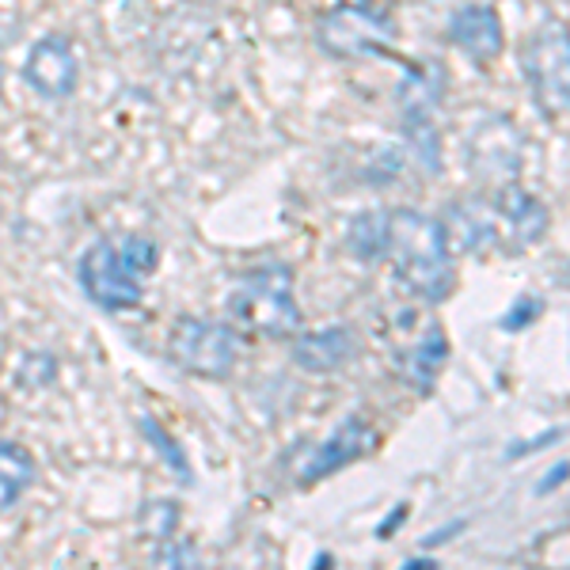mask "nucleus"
Wrapping results in <instances>:
<instances>
[{
  "label": "nucleus",
  "instance_id": "obj_1",
  "mask_svg": "<svg viewBox=\"0 0 570 570\" xmlns=\"http://www.w3.org/2000/svg\"><path fill=\"white\" fill-rule=\"evenodd\" d=\"M160 266V247L145 233H110L85 247L77 266L80 289L104 312H126L145 297V278Z\"/></svg>",
  "mask_w": 570,
  "mask_h": 570
},
{
  "label": "nucleus",
  "instance_id": "obj_2",
  "mask_svg": "<svg viewBox=\"0 0 570 570\" xmlns=\"http://www.w3.org/2000/svg\"><path fill=\"white\" fill-rule=\"evenodd\" d=\"M389 259L400 282L426 305H441L453 293V252H449L445 233H441V220L426 217L422 209H392Z\"/></svg>",
  "mask_w": 570,
  "mask_h": 570
},
{
  "label": "nucleus",
  "instance_id": "obj_3",
  "mask_svg": "<svg viewBox=\"0 0 570 570\" xmlns=\"http://www.w3.org/2000/svg\"><path fill=\"white\" fill-rule=\"evenodd\" d=\"M228 316H233V324L255 331V335H297L301 324H305V312H301L297 293H293L289 266L263 263L255 271H247L236 282V289L228 293Z\"/></svg>",
  "mask_w": 570,
  "mask_h": 570
},
{
  "label": "nucleus",
  "instance_id": "obj_4",
  "mask_svg": "<svg viewBox=\"0 0 570 570\" xmlns=\"http://www.w3.org/2000/svg\"><path fill=\"white\" fill-rule=\"evenodd\" d=\"M400 27L389 12L365 4H335L316 20L320 50L338 61H373L395 50Z\"/></svg>",
  "mask_w": 570,
  "mask_h": 570
},
{
  "label": "nucleus",
  "instance_id": "obj_5",
  "mask_svg": "<svg viewBox=\"0 0 570 570\" xmlns=\"http://www.w3.org/2000/svg\"><path fill=\"white\" fill-rule=\"evenodd\" d=\"M525 80L540 115H570V27L540 23L525 42Z\"/></svg>",
  "mask_w": 570,
  "mask_h": 570
},
{
  "label": "nucleus",
  "instance_id": "obj_6",
  "mask_svg": "<svg viewBox=\"0 0 570 570\" xmlns=\"http://www.w3.org/2000/svg\"><path fill=\"white\" fill-rule=\"evenodd\" d=\"M168 354L179 370L195 373L202 381H225L240 362V335L217 320L183 316L168 335Z\"/></svg>",
  "mask_w": 570,
  "mask_h": 570
},
{
  "label": "nucleus",
  "instance_id": "obj_7",
  "mask_svg": "<svg viewBox=\"0 0 570 570\" xmlns=\"http://www.w3.org/2000/svg\"><path fill=\"white\" fill-rule=\"evenodd\" d=\"M403 324L392 343V365L415 392H430L449 362V335L426 312H403Z\"/></svg>",
  "mask_w": 570,
  "mask_h": 570
},
{
  "label": "nucleus",
  "instance_id": "obj_8",
  "mask_svg": "<svg viewBox=\"0 0 570 570\" xmlns=\"http://www.w3.org/2000/svg\"><path fill=\"white\" fill-rule=\"evenodd\" d=\"M468 164L472 176L487 187H513L525 164V141L521 130L505 115H487L468 137Z\"/></svg>",
  "mask_w": 570,
  "mask_h": 570
},
{
  "label": "nucleus",
  "instance_id": "obj_9",
  "mask_svg": "<svg viewBox=\"0 0 570 570\" xmlns=\"http://www.w3.org/2000/svg\"><path fill=\"white\" fill-rule=\"evenodd\" d=\"M23 80L42 99H69L80 88V61L66 35H46L23 61Z\"/></svg>",
  "mask_w": 570,
  "mask_h": 570
},
{
  "label": "nucleus",
  "instance_id": "obj_10",
  "mask_svg": "<svg viewBox=\"0 0 570 570\" xmlns=\"http://www.w3.org/2000/svg\"><path fill=\"white\" fill-rule=\"evenodd\" d=\"M441 233H445L449 252H483L491 244H502V228H499V209L494 198L487 202V195L449 202L445 217H441Z\"/></svg>",
  "mask_w": 570,
  "mask_h": 570
},
{
  "label": "nucleus",
  "instance_id": "obj_11",
  "mask_svg": "<svg viewBox=\"0 0 570 570\" xmlns=\"http://www.w3.org/2000/svg\"><path fill=\"white\" fill-rule=\"evenodd\" d=\"M449 39L456 42V50L464 58H472L475 66H494L505 50V31L502 16L491 4H464L449 20Z\"/></svg>",
  "mask_w": 570,
  "mask_h": 570
},
{
  "label": "nucleus",
  "instance_id": "obj_12",
  "mask_svg": "<svg viewBox=\"0 0 570 570\" xmlns=\"http://www.w3.org/2000/svg\"><path fill=\"white\" fill-rule=\"evenodd\" d=\"M494 209H499V228L505 233V247L510 252H525V247L540 244L548 236V206L532 198L521 187H502L494 195Z\"/></svg>",
  "mask_w": 570,
  "mask_h": 570
},
{
  "label": "nucleus",
  "instance_id": "obj_13",
  "mask_svg": "<svg viewBox=\"0 0 570 570\" xmlns=\"http://www.w3.org/2000/svg\"><path fill=\"white\" fill-rule=\"evenodd\" d=\"M370 449H373V430L365 426V422L357 419V415L343 419V422H338L335 434H331L324 445H320L316 453H312V461L305 464V472H301V483L324 480V475L338 472V468L354 464L357 456H365Z\"/></svg>",
  "mask_w": 570,
  "mask_h": 570
},
{
  "label": "nucleus",
  "instance_id": "obj_14",
  "mask_svg": "<svg viewBox=\"0 0 570 570\" xmlns=\"http://www.w3.org/2000/svg\"><path fill=\"white\" fill-rule=\"evenodd\" d=\"M445 96V66L441 61H422V66H411L407 77L395 88V104H400L403 126L415 122H430L434 110Z\"/></svg>",
  "mask_w": 570,
  "mask_h": 570
},
{
  "label": "nucleus",
  "instance_id": "obj_15",
  "mask_svg": "<svg viewBox=\"0 0 570 570\" xmlns=\"http://www.w3.org/2000/svg\"><path fill=\"white\" fill-rule=\"evenodd\" d=\"M357 354V335L351 327H324L305 331L293 343V362L308 373H335Z\"/></svg>",
  "mask_w": 570,
  "mask_h": 570
},
{
  "label": "nucleus",
  "instance_id": "obj_16",
  "mask_svg": "<svg viewBox=\"0 0 570 570\" xmlns=\"http://www.w3.org/2000/svg\"><path fill=\"white\" fill-rule=\"evenodd\" d=\"M389 236H392V209H365V214L351 217L346 252H351L357 263L373 266L389 255Z\"/></svg>",
  "mask_w": 570,
  "mask_h": 570
},
{
  "label": "nucleus",
  "instance_id": "obj_17",
  "mask_svg": "<svg viewBox=\"0 0 570 570\" xmlns=\"http://www.w3.org/2000/svg\"><path fill=\"white\" fill-rule=\"evenodd\" d=\"M35 483V456L20 441L0 438V513H8Z\"/></svg>",
  "mask_w": 570,
  "mask_h": 570
},
{
  "label": "nucleus",
  "instance_id": "obj_18",
  "mask_svg": "<svg viewBox=\"0 0 570 570\" xmlns=\"http://www.w3.org/2000/svg\"><path fill=\"white\" fill-rule=\"evenodd\" d=\"M403 130H407V149L415 153L419 168L430 179L441 176V137L434 130V122H415V126H403Z\"/></svg>",
  "mask_w": 570,
  "mask_h": 570
},
{
  "label": "nucleus",
  "instance_id": "obj_19",
  "mask_svg": "<svg viewBox=\"0 0 570 570\" xmlns=\"http://www.w3.org/2000/svg\"><path fill=\"white\" fill-rule=\"evenodd\" d=\"M141 430H145V438H149V445H156V453H160L164 461H168V468H171V472H176L179 480H190L187 453H183V449L176 445V441H171V434H168V430H164L160 422H156V419H149V415L141 419Z\"/></svg>",
  "mask_w": 570,
  "mask_h": 570
},
{
  "label": "nucleus",
  "instance_id": "obj_20",
  "mask_svg": "<svg viewBox=\"0 0 570 570\" xmlns=\"http://www.w3.org/2000/svg\"><path fill=\"white\" fill-rule=\"evenodd\" d=\"M153 570H206V563L190 540H168L153 556Z\"/></svg>",
  "mask_w": 570,
  "mask_h": 570
},
{
  "label": "nucleus",
  "instance_id": "obj_21",
  "mask_svg": "<svg viewBox=\"0 0 570 570\" xmlns=\"http://www.w3.org/2000/svg\"><path fill=\"white\" fill-rule=\"evenodd\" d=\"M145 525H149V532L156 540L171 537V529L179 525V510L176 502H153L149 510H145Z\"/></svg>",
  "mask_w": 570,
  "mask_h": 570
},
{
  "label": "nucleus",
  "instance_id": "obj_22",
  "mask_svg": "<svg viewBox=\"0 0 570 570\" xmlns=\"http://www.w3.org/2000/svg\"><path fill=\"white\" fill-rule=\"evenodd\" d=\"M537 312H540V301H525V305H521V308H513L510 312V320H505V327H525L529 324V320L532 316H537Z\"/></svg>",
  "mask_w": 570,
  "mask_h": 570
},
{
  "label": "nucleus",
  "instance_id": "obj_23",
  "mask_svg": "<svg viewBox=\"0 0 570 570\" xmlns=\"http://www.w3.org/2000/svg\"><path fill=\"white\" fill-rule=\"evenodd\" d=\"M559 434H563V430H551V434H540L537 441H532V445H513V449H510V456L537 453V449H544V445H551V441H559Z\"/></svg>",
  "mask_w": 570,
  "mask_h": 570
},
{
  "label": "nucleus",
  "instance_id": "obj_24",
  "mask_svg": "<svg viewBox=\"0 0 570 570\" xmlns=\"http://www.w3.org/2000/svg\"><path fill=\"white\" fill-rule=\"evenodd\" d=\"M461 529H464V521H453V525H445V529L438 532V537H426V540H422V548H434V544H441V540L456 537V532H461Z\"/></svg>",
  "mask_w": 570,
  "mask_h": 570
},
{
  "label": "nucleus",
  "instance_id": "obj_25",
  "mask_svg": "<svg viewBox=\"0 0 570 570\" xmlns=\"http://www.w3.org/2000/svg\"><path fill=\"white\" fill-rule=\"evenodd\" d=\"M567 475H570V464H559V468H556V475H551V480H540L537 491H540V494H544V491H556V487L563 483Z\"/></svg>",
  "mask_w": 570,
  "mask_h": 570
},
{
  "label": "nucleus",
  "instance_id": "obj_26",
  "mask_svg": "<svg viewBox=\"0 0 570 570\" xmlns=\"http://www.w3.org/2000/svg\"><path fill=\"white\" fill-rule=\"evenodd\" d=\"M0 96H4V66H0Z\"/></svg>",
  "mask_w": 570,
  "mask_h": 570
}]
</instances>
